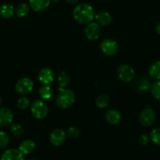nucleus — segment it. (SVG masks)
<instances>
[{"label":"nucleus","instance_id":"c85d7f7f","mask_svg":"<svg viewBox=\"0 0 160 160\" xmlns=\"http://www.w3.org/2000/svg\"><path fill=\"white\" fill-rule=\"evenodd\" d=\"M9 138L8 134L4 131H0V148H5L9 145Z\"/></svg>","mask_w":160,"mask_h":160},{"label":"nucleus","instance_id":"412c9836","mask_svg":"<svg viewBox=\"0 0 160 160\" xmlns=\"http://www.w3.org/2000/svg\"><path fill=\"white\" fill-rule=\"evenodd\" d=\"M30 6L27 3H20L15 8V13L18 17H24L28 14Z\"/></svg>","mask_w":160,"mask_h":160},{"label":"nucleus","instance_id":"5701e85b","mask_svg":"<svg viewBox=\"0 0 160 160\" xmlns=\"http://www.w3.org/2000/svg\"><path fill=\"white\" fill-rule=\"evenodd\" d=\"M150 91L153 98L160 101V80H158L152 84Z\"/></svg>","mask_w":160,"mask_h":160},{"label":"nucleus","instance_id":"aec40b11","mask_svg":"<svg viewBox=\"0 0 160 160\" xmlns=\"http://www.w3.org/2000/svg\"><path fill=\"white\" fill-rule=\"evenodd\" d=\"M149 77L153 80H160V60L155 61L150 66L148 70Z\"/></svg>","mask_w":160,"mask_h":160},{"label":"nucleus","instance_id":"cd10ccee","mask_svg":"<svg viewBox=\"0 0 160 160\" xmlns=\"http://www.w3.org/2000/svg\"><path fill=\"white\" fill-rule=\"evenodd\" d=\"M66 134H67V137L70 138H77L80 135V130L77 127L72 126L67 128Z\"/></svg>","mask_w":160,"mask_h":160},{"label":"nucleus","instance_id":"c756f323","mask_svg":"<svg viewBox=\"0 0 160 160\" xmlns=\"http://www.w3.org/2000/svg\"><path fill=\"white\" fill-rule=\"evenodd\" d=\"M150 142H151V138H150V135H148V134H143L140 136L139 142L141 145H147V144L150 143Z\"/></svg>","mask_w":160,"mask_h":160},{"label":"nucleus","instance_id":"f8f14e48","mask_svg":"<svg viewBox=\"0 0 160 160\" xmlns=\"http://www.w3.org/2000/svg\"><path fill=\"white\" fill-rule=\"evenodd\" d=\"M0 160H24V154L17 148H10L3 153Z\"/></svg>","mask_w":160,"mask_h":160},{"label":"nucleus","instance_id":"2f4dec72","mask_svg":"<svg viewBox=\"0 0 160 160\" xmlns=\"http://www.w3.org/2000/svg\"><path fill=\"white\" fill-rule=\"evenodd\" d=\"M66 2H67V3H69V4H76L77 2H78L79 0H65Z\"/></svg>","mask_w":160,"mask_h":160},{"label":"nucleus","instance_id":"6ab92c4d","mask_svg":"<svg viewBox=\"0 0 160 160\" xmlns=\"http://www.w3.org/2000/svg\"><path fill=\"white\" fill-rule=\"evenodd\" d=\"M39 94L42 100H49L53 97V89L49 84H43L39 88Z\"/></svg>","mask_w":160,"mask_h":160},{"label":"nucleus","instance_id":"473e14b6","mask_svg":"<svg viewBox=\"0 0 160 160\" xmlns=\"http://www.w3.org/2000/svg\"><path fill=\"white\" fill-rule=\"evenodd\" d=\"M2 102H3V101H2V98H1V96H0V106L2 105Z\"/></svg>","mask_w":160,"mask_h":160},{"label":"nucleus","instance_id":"dca6fc26","mask_svg":"<svg viewBox=\"0 0 160 160\" xmlns=\"http://www.w3.org/2000/svg\"><path fill=\"white\" fill-rule=\"evenodd\" d=\"M50 4V0H29L30 7L36 12L46 9Z\"/></svg>","mask_w":160,"mask_h":160},{"label":"nucleus","instance_id":"a211bd4d","mask_svg":"<svg viewBox=\"0 0 160 160\" xmlns=\"http://www.w3.org/2000/svg\"><path fill=\"white\" fill-rule=\"evenodd\" d=\"M15 13V8L9 3L3 4L0 7V16L4 19H9Z\"/></svg>","mask_w":160,"mask_h":160},{"label":"nucleus","instance_id":"4be33fe9","mask_svg":"<svg viewBox=\"0 0 160 160\" xmlns=\"http://www.w3.org/2000/svg\"><path fill=\"white\" fill-rule=\"evenodd\" d=\"M110 102V98L108 95H105V94H101V95H98L96 98V106L100 109H104L108 106Z\"/></svg>","mask_w":160,"mask_h":160},{"label":"nucleus","instance_id":"f3484780","mask_svg":"<svg viewBox=\"0 0 160 160\" xmlns=\"http://www.w3.org/2000/svg\"><path fill=\"white\" fill-rule=\"evenodd\" d=\"M35 143L30 139H27L22 142L19 146V150L24 155L31 154L35 151Z\"/></svg>","mask_w":160,"mask_h":160},{"label":"nucleus","instance_id":"1a4fd4ad","mask_svg":"<svg viewBox=\"0 0 160 160\" xmlns=\"http://www.w3.org/2000/svg\"><path fill=\"white\" fill-rule=\"evenodd\" d=\"M85 34L89 40H97L100 34V25L97 23H93V22L88 23L85 29Z\"/></svg>","mask_w":160,"mask_h":160},{"label":"nucleus","instance_id":"423d86ee","mask_svg":"<svg viewBox=\"0 0 160 160\" xmlns=\"http://www.w3.org/2000/svg\"><path fill=\"white\" fill-rule=\"evenodd\" d=\"M156 120V114L155 111L150 107L143 109L139 115V122L144 127H150L155 123Z\"/></svg>","mask_w":160,"mask_h":160},{"label":"nucleus","instance_id":"f257e3e1","mask_svg":"<svg viewBox=\"0 0 160 160\" xmlns=\"http://www.w3.org/2000/svg\"><path fill=\"white\" fill-rule=\"evenodd\" d=\"M73 17L75 21L81 24L91 23L95 17V12L92 6L88 3H80L77 5L73 10Z\"/></svg>","mask_w":160,"mask_h":160},{"label":"nucleus","instance_id":"7ed1b4c3","mask_svg":"<svg viewBox=\"0 0 160 160\" xmlns=\"http://www.w3.org/2000/svg\"><path fill=\"white\" fill-rule=\"evenodd\" d=\"M31 112L37 120H43L49 113V108L43 100H35L31 105Z\"/></svg>","mask_w":160,"mask_h":160},{"label":"nucleus","instance_id":"4468645a","mask_svg":"<svg viewBox=\"0 0 160 160\" xmlns=\"http://www.w3.org/2000/svg\"><path fill=\"white\" fill-rule=\"evenodd\" d=\"M152 83L151 81L146 77H141L135 83V88L140 92H147L151 88Z\"/></svg>","mask_w":160,"mask_h":160},{"label":"nucleus","instance_id":"2eb2a0df","mask_svg":"<svg viewBox=\"0 0 160 160\" xmlns=\"http://www.w3.org/2000/svg\"><path fill=\"white\" fill-rule=\"evenodd\" d=\"M94 18L97 20V23L100 26H108L112 22V17H111V14L108 12H104V11H102V12L96 14Z\"/></svg>","mask_w":160,"mask_h":160},{"label":"nucleus","instance_id":"9b49d317","mask_svg":"<svg viewBox=\"0 0 160 160\" xmlns=\"http://www.w3.org/2000/svg\"><path fill=\"white\" fill-rule=\"evenodd\" d=\"M13 114L9 109L3 107L0 109V126L7 127L12 123Z\"/></svg>","mask_w":160,"mask_h":160},{"label":"nucleus","instance_id":"f03ea898","mask_svg":"<svg viewBox=\"0 0 160 160\" xmlns=\"http://www.w3.org/2000/svg\"><path fill=\"white\" fill-rule=\"evenodd\" d=\"M75 95L73 91L65 88H60L59 92L56 97V104L63 109H67L74 104Z\"/></svg>","mask_w":160,"mask_h":160},{"label":"nucleus","instance_id":"6e6552de","mask_svg":"<svg viewBox=\"0 0 160 160\" xmlns=\"http://www.w3.org/2000/svg\"><path fill=\"white\" fill-rule=\"evenodd\" d=\"M67 138V134L66 131H64L61 128H56L53 130L49 136L50 143L54 146H60L66 141Z\"/></svg>","mask_w":160,"mask_h":160},{"label":"nucleus","instance_id":"b1692460","mask_svg":"<svg viewBox=\"0 0 160 160\" xmlns=\"http://www.w3.org/2000/svg\"><path fill=\"white\" fill-rule=\"evenodd\" d=\"M57 81L60 88H66L70 82V77L66 72H61L57 77Z\"/></svg>","mask_w":160,"mask_h":160},{"label":"nucleus","instance_id":"0eeeda50","mask_svg":"<svg viewBox=\"0 0 160 160\" xmlns=\"http://www.w3.org/2000/svg\"><path fill=\"white\" fill-rule=\"evenodd\" d=\"M100 49L104 54L108 56H113L119 51V45L117 42L111 38L104 39L100 45Z\"/></svg>","mask_w":160,"mask_h":160},{"label":"nucleus","instance_id":"39448f33","mask_svg":"<svg viewBox=\"0 0 160 160\" xmlns=\"http://www.w3.org/2000/svg\"><path fill=\"white\" fill-rule=\"evenodd\" d=\"M118 77L124 82H130L135 78V70L128 64H122L118 67Z\"/></svg>","mask_w":160,"mask_h":160},{"label":"nucleus","instance_id":"a878e982","mask_svg":"<svg viewBox=\"0 0 160 160\" xmlns=\"http://www.w3.org/2000/svg\"><path fill=\"white\" fill-rule=\"evenodd\" d=\"M151 141L153 142L155 145L160 146V128H155L152 130L150 134Z\"/></svg>","mask_w":160,"mask_h":160},{"label":"nucleus","instance_id":"7c9ffc66","mask_svg":"<svg viewBox=\"0 0 160 160\" xmlns=\"http://www.w3.org/2000/svg\"><path fill=\"white\" fill-rule=\"evenodd\" d=\"M155 31H156L157 34H160V22H158L156 25H155Z\"/></svg>","mask_w":160,"mask_h":160},{"label":"nucleus","instance_id":"9d476101","mask_svg":"<svg viewBox=\"0 0 160 160\" xmlns=\"http://www.w3.org/2000/svg\"><path fill=\"white\" fill-rule=\"evenodd\" d=\"M39 81L43 84H50L54 80V73L53 70L49 67L42 68L39 73Z\"/></svg>","mask_w":160,"mask_h":160},{"label":"nucleus","instance_id":"bb28decb","mask_svg":"<svg viewBox=\"0 0 160 160\" xmlns=\"http://www.w3.org/2000/svg\"><path fill=\"white\" fill-rule=\"evenodd\" d=\"M30 104H31V101L28 97H21L19 98L17 102V107L20 109H26L27 108L29 107Z\"/></svg>","mask_w":160,"mask_h":160},{"label":"nucleus","instance_id":"72a5a7b5","mask_svg":"<svg viewBox=\"0 0 160 160\" xmlns=\"http://www.w3.org/2000/svg\"><path fill=\"white\" fill-rule=\"evenodd\" d=\"M53 2H59L60 0H52Z\"/></svg>","mask_w":160,"mask_h":160},{"label":"nucleus","instance_id":"20e7f679","mask_svg":"<svg viewBox=\"0 0 160 160\" xmlns=\"http://www.w3.org/2000/svg\"><path fill=\"white\" fill-rule=\"evenodd\" d=\"M34 82L29 78H20L15 85V90L19 95H27L33 90Z\"/></svg>","mask_w":160,"mask_h":160},{"label":"nucleus","instance_id":"393cba45","mask_svg":"<svg viewBox=\"0 0 160 160\" xmlns=\"http://www.w3.org/2000/svg\"><path fill=\"white\" fill-rule=\"evenodd\" d=\"M10 132L13 136L17 138H20L24 134V129L23 127L19 123H13L11 125Z\"/></svg>","mask_w":160,"mask_h":160},{"label":"nucleus","instance_id":"ddd939ff","mask_svg":"<svg viewBox=\"0 0 160 160\" xmlns=\"http://www.w3.org/2000/svg\"><path fill=\"white\" fill-rule=\"evenodd\" d=\"M105 120L111 125L119 124L122 120V115L116 109H109L104 114Z\"/></svg>","mask_w":160,"mask_h":160}]
</instances>
